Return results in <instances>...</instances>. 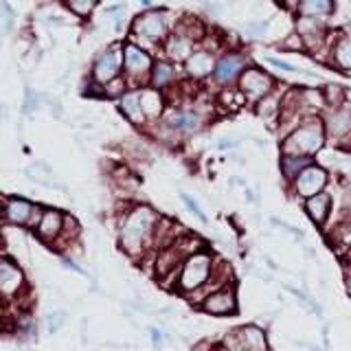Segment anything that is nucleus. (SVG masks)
Segmentation results:
<instances>
[{
    "label": "nucleus",
    "mask_w": 351,
    "mask_h": 351,
    "mask_svg": "<svg viewBox=\"0 0 351 351\" xmlns=\"http://www.w3.org/2000/svg\"><path fill=\"white\" fill-rule=\"evenodd\" d=\"M138 99H141V110H143V114H145L147 125L156 123L165 110H167V101H165L162 90H158V88H154V86H141Z\"/></svg>",
    "instance_id": "nucleus-14"
},
{
    "label": "nucleus",
    "mask_w": 351,
    "mask_h": 351,
    "mask_svg": "<svg viewBox=\"0 0 351 351\" xmlns=\"http://www.w3.org/2000/svg\"><path fill=\"white\" fill-rule=\"evenodd\" d=\"M119 110L132 125H136V128H145L147 125L145 114H143V110H141L138 88H128V90L119 97Z\"/></svg>",
    "instance_id": "nucleus-18"
},
{
    "label": "nucleus",
    "mask_w": 351,
    "mask_h": 351,
    "mask_svg": "<svg viewBox=\"0 0 351 351\" xmlns=\"http://www.w3.org/2000/svg\"><path fill=\"white\" fill-rule=\"evenodd\" d=\"M64 5L69 7L75 16H80V18H88V16H90L93 11L97 9L99 0H64Z\"/></svg>",
    "instance_id": "nucleus-24"
},
{
    "label": "nucleus",
    "mask_w": 351,
    "mask_h": 351,
    "mask_svg": "<svg viewBox=\"0 0 351 351\" xmlns=\"http://www.w3.org/2000/svg\"><path fill=\"white\" fill-rule=\"evenodd\" d=\"M323 145V130L318 123L303 125L285 138L283 152L285 154H314Z\"/></svg>",
    "instance_id": "nucleus-9"
},
{
    "label": "nucleus",
    "mask_w": 351,
    "mask_h": 351,
    "mask_svg": "<svg viewBox=\"0 0 351 351\" xmlns=\"http://www.w3.org/2000/svg\"><path fill=\"white\" fill-rule=\"evenodd\" d=\"M307 165H310V158L303 156V154H285L283 160H281V171H283L285 178L292 180L299 176L301 169L307 167Z\"/></svg>",
    "instance_id": "nucleus-21"
},
{
    "label": "nucleus",
    "mask_w": 351,
    "mask_h": 351,
    "mask_svg": "<svg viewBox=\"0 0 351 351\" xmlns=\"http://www.w3.org/2000/svg\"><path fill=\"white\" fill-rule=\"evenodd\" d=\"M158 211L149 204H132L119 222V248L132 259H145L152 252Z\"/></svg>",
    "instance_id": "nucleus-1"
},
{
    "label": "nucleus",
    "mask_w": 351,
    "mask_h": 351,
    "mask_svg": "<svg viewBox=\"0 0 351 351\" xmlns=\"http://www.w3.org/2000/svg\"><path fill=\"white\" fill-rule=\"evenodd\" d=\"M336 62L343 66V69H351V40H343L338 42L336 47Z\"/></svg>",
    "instance_id": "nucleus-26"
},
{
    "label": "nucleus",
    "mask_w": 351,
    "mask_h": 351,
    "mask_svg": "<svg viewBox=\"0 0 351 351\" xmlns=\"http://www.w3.org/2000/svg\"><path fill=\"white\" fill-rule=\"evenodd\" d=\"M268 62H270L272 66H277V69L285 71V73H294V66L285 64V62H281V60H277V58H268Z\"/></svg>",
    "instance_id": "nucleus-30"
},
{
    "label": "nucleus",
    "mask_w": 351,
    "mask_h": 351,
    "mask_svg": "<svg viewBox=\"0 0 351 351\" xmlns=\"http://www.w3.org/2000/svg\"><path fill=\"white\" fill-rule=\"evenodd\" d=\"M244 64L246 62H244V58H241L239 53H228V55H224V58H219L215 62V69H213L215 82L222 84V86L233 84L239 77V73L244 71Z\"/></svg>",
    "instance_id": "nucleus-16"
},
{
    "label": "nucleus",
    "mask_w": 351,
    "mask_h": 351,
    "mask_svg": "<svg viewBox=\"0 0 351 351\" xmlns=\"http://www.w3.org/2000/svg\"><path fill=\"white\" fill-rule=\"evenodd\" d=\"M173 27V18L167 9H147L136 16L130 25V40L141 44L143 49H158L169 36Z\"/></svg>",
    "instance_id": "nucleus-2"
},
{
    "label": "nucleus",
    "mask_w": 351,
    "mask_h": 351,
    "mask_svg": "<svg viewBox=\"0 0 351 351\" xmlns=\"http://www.w3.org/2000/svg\"><path fill=\"white\" fill-rule=\"evenodd\" d=\"M272 112H277V99H266V101L259 104V114L261 117H270Z\"/></svg>",
    "instance_id": "nucleus-28"
},
{
    "label": "nucleus",
    "mask_w": 351,
    "mask_h": 351,
    "mask_svg": "<svg viewBox=\"0 0 351 351\" xmlns=\"http://www.w3.org/2000/svg\"><path fill=\"white\" fill-rule=\"evenodd\" d=\"M64 321H66V314H64V312H55V314H51V316H49V329H51V332H55V329H58Z\"/></svg>",
    "instance_id": "nucleus-29"
},
{
    "label": "nucleus",
    "mask_w": 351,
    "mask_h": 351,
    "mask_svg": "<svg viewBox=\"0 0 351 351\" xmlns=\"http://www.w3.org/2000/svg\"><path fill=\"white\" fill-rule=\"evenodd\" d=\"M180 197H182V202L186 204V206H189L191 208V213L197 217V219H200V222H206V215L200 211V206H197V202L193 200V197H189V195H186V193H180Z\"/></svg>",
    "instance_id": "nucleus-27"
},
{
    "label": "nucleus",
    "mask_w": 351,
    "mask_h": 351,
    "mask_svg": "<svg viewBox=\"0 0 351 351\" xmlns=\"http://www.w3.org/2000/svg\"><path fill=\"white\" fill-rule=\"evenodd\" d=\"M325 182H327V173L321 167H310V165H307V167L301 169L299 176H296V193L303 197H310L321 191Z\"/></svg>",
    "instance_id": "nucleus-17"
},
{
    "label": "nucleus",
    "mask_w": 351,
    "mask_h": 351,
    "mask_svg": "<svg viewBox=\"0 0 351 351\" xmlns=\"http://www.w3.org/2000/svg\"><path fill=\"white\" fill-rule=\"evenodd\" d=\"M197 38H200V36H193V33L189 29H184V25L180 22L178 27H173L169 31V36L165 38V42L160 44L165 58H167L169 62H173V64L184 62L195 51V40Z\"/></svg>",
    "instance_id": "nucleus-7"
},
{
    "label": "nucleus",
    "mask_w": 351,
    "mask_h": 351,
    "mask_svg": "<svg viewBox=\"0 0 351 351\" xmlns=\"http://www.w3.org/2000/svg\"><path fill=\"white\" fill-rule=\"evenodd\" d=\"M176 77H178V71H176L173 62H169L167 58H165V60H156V58H154L147 86L158 88V90H165V88H169L176 82Z\"/></svg>",
    "instance_id": "nucleus-19"
},
{
    "label": "nucleus",
    "mask_w": 351,
    "mask_h": 351,
    "mask_svg": "<svg viewBox=\"0 0 351 351\" xmlns=\"http://www.w3.org/2000/svg\"><path fill=\"white\" fill-rule=\"evenodd\" d=\"M334 9L332 0H299V11L303 16H323Z\"/></svg>",
    "instance_id": "nucleus-23"
},
{
    "label": "nucleus",
    "mask_w": 351,
    "mask_h": 351,
    "mask_svg": "<svg viewBox=\"0 0 351 351\" xmlns=\"http://www.w3.org/2000/svg\"><path fill=\"white\" fill-rule=\"evenodd\" d=\"M215 268L213 255L206 250H193L191 255H186L184 261L180 263L178 274H176V283L173 290L180 294H191L195 290H200L202 285L208 281L211 272Z\"/></svg>",
    "instance_id": "nucleus-3"
},
{
    "label": "nucleus",
    "mask_w": 351,
    "mask_h": 351,
    "mask_svg": "<svg viewBox=\"0 0 351 351\" xmlns=\"http://www.w3.org/2000/svg\"><path fill=\"white\" fill-rule=\"evenodd\" d=\"M42 206L33 204L31 200H25L20 195L5 197L3 206V222L14 228H33L40 217Z\"/></svg>",
    "instance_id": "nucleus-6"
},
{
    "label": "nucleus",
    "mask_w": 351,
    "mask_h": 351,
    "mask_svg": "<svg viewBox=\"0 0 351 351\" xmlns=\"http://www.w3.org/2000/svg\"><path fill=\"white\" fill-rule=\"evenodd\" d=\"M64 219H66V213L60 211V208H42L38 222L33 226V233H36V237L44 241L47 246H53L64 230Z\"/></svg>",
    "instance_id": "nucleus-10"
},
{
    "label": "nucleus",
    "mask_w": 351,
    "mask_h": 351,
    "mask_svg": "<svg viewBox=\"0 0 351 351\" xmlns=\"http://www.w3.org/2000/svg\"><path fill=\"white\" fill-rule=\"evenodd\" d=\"M307 213H310V217L314 219L316 224H323L325 222V217L329 213V195L327 193H314L307 197Z\"/></svg>",
    "instance_id": "nucleus-20"
},
{
    "label": "nucleus",
    "mask_w": 351,
    "mask_h": 351,
    "mask_svg": "<svg viewBox=\"0 0 351 351\" xmlns=\"http://www.w3.org/2000/svg\"><path fill=\"white\" fill-rule=\"evenodd\" d=\"M226 347H233V349H250V351H263L268 349L266 343V334L261 332L259 327L255 325H246V327H239L233 329L230 336L224 340Z\"/></svg>",
    "instance_id": "nucleus-13"
},
{
    "label": "nucleus",
    "mask_w": 351,
    "mask_h": 351,
    "mask_svg": "<svg viewBox=\"0 0 351 351\" xmlns=\"http://www.w3.org/2000/svg\"><path fill=\"white\" fill-rule=\"evenodd\" d=\"M200 310L211 314V316H228L237 312V294L230 285H219L217 290L208 292L202 303Z\"/></svg>",
    "instance_id": "nucleus-11"
},
{
    "label": "nucleus",
    "mask_w": 351,
    "mask_h": 351,
    "mask_svg": "<svg viewBox=\"0 0 351 351\" xmlns=\"http://www.w3.org/2000/svg\"><path fill=\"white\" fill-rule=\"evenodd\" d=\"M154 64V53L143 49L136 42H123V75L130 88H141L147 86L149 82V71Z\"/></svg>",
    "instance_id": "nucleus-4"
},
{
    "label": "nucleus",
    "mask_w": 351,
    "mask_h": 351,
    "mask_svg": "<svg viewBox=\"0 0 351 351\" xmlns=\"http://www.w3.org/2000/svg\"><path fill=\"white\" fill-rule=\"evenodd\" d=\"M3 206H5V195L0 193V222H3Z\"/></svg>",
    "instance_id": "nucleus-32"
},
{
    "label": "nucleus",
    "mask_w": 351,
    "mask_h": 351,
    "mask_svg": "<svg viewBox=\"0 0 351 351\" xmlns=\"http://www.w3.org/2000/svg\"><path fill=\"white\" fill-rule=\"evenodd\" d=\"M182 64H184V73L189 75L191 80H206L208 75H213L215 58L211 51L200 49V51H193Z\"/></svg>",
    "instance_id": "nucleus-15"
},
{
    "label": "nucleus",
    "mask_w": 351,
    "mask_h": 351,
    "mask_svg": "<svg viewBox=\"0 0 351 351\" xmlns=\"http://www.w3.org/2000/svg\"><path fill=\"white\" fill-rule=\"evenodd\" d=\"M123 73V44H110L108 49H104L97 55L90 69V80H95L97 84H108L110 80H114Z\"/></svg>",
    "instance_id": "nucleus-5"
},
{
    "label": "nucleus",
    "mask_w": 351,
    "mask_h": 351,
    "mask_svg": "<svg viewBox=\"0 0 351 351\" xmlns=\"http://www.w3.org/2000/svg\"><path fill=\"white\" fill-rule=\"evenodd\" d=\"M239 90L244 93L250 101H259V99L268 97L272 90V77L259 69H246L239 73Z\"/></svg>",
    "instance_id": "nucleus-12"
},
{
    "label": "nucleus",
    "mask_w": 351,
    "mask_h": 351,
    "mask_svg": "<svg viewBox=\"0 0 351 351\" xmlns=\"http://www.w3.org/2000/svg\"><path fill=\"white\" fill-rule=\"evenodd\" d=\"M283 3H285V7H290V9L299 7V0H283Z\"/></svg>",
    "instance_id": "nucleus-31"
},
{
    "label": "nucleus",
    "mask_w": 351,
    "mask_h": 351,
    "mask_svg": "<svg viewBox=\"0 0 351 351\" xmlns=\"http://www.w3.org/2000/svg\"><path fill=\"white\" fill-rule=\"evenodd\" d=\"M25 290H27L25 270L11 257L0 255V299L14 301Z\"/></svg>",
    "instance_id": "nucleus-8"
},
{
    "label": "nucleus",
    "mask_w": 351,
    "mask_h": 351,
    "mask_svg": "<svg viewBox=\"0 0 351 351\" xmlns=\"http://www.w3.org/2000/svg\"><path fill=\"white\" fill-rule=\"evenodd\" d=\"M327 130H329V134H332L334 138L345 136L347 132H351V112H347V110H340V112H334L332 117H329Z\"/></svg>",
    "instance_id": "nucleus-22"
},
{
    "label": "nucleus",
    "mask_w": 351,
    "mask_h": 351,
    "mask_svg": "<svg viewBox=\"0 0 351 351\" xmlns=\"http://www.w3.org/2000/svg\"><path fill=\"white\" fill-rule=\"evenodd\" d=\"M128 82H125V77L123 75H119L114 77V80H110L108 84H104V97L106 99H119L121 95H123L128 90Z\"/></svg>",
    "instance_id": "nucleus-25"
}]
</instances>
